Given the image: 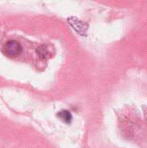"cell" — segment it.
Returning a JSON list of instances; mask_svg holds the SVG:
<instances>
[{
	"label": "cell",
	"instance_id": "2",
	"mask_svg": "<svg viewBox=\"0 0 147 148\" xmlns=\"http://www.w3.org/2000/svg\"><path fill=\"white\" fill-rule=\"evenodd\" d=\"M68 23L72 27V29H75L80 36H87L88 30V24L87 23L80 20L76 16L68 17Z\"/></svg>",
	"mask_w": 147,
	"mask_h": 148
},
{
	"label": "cell",
	"instance_id": "1",
	"mask_svg": "<svg viewBox=\"0 0 147 148\" xmlns=\"http://www.w3.org/2000/svg\"><path fill=\"white\" fill-rule=\"evenodd\" d=\"M23 48L21 44L16 41V40H10L8 41L3 47V53L8 56V57H16L22 53Z\"/></svg>",
	"mask_w": 147,
	"mask_h": 148
},
{
	"label": "cell",
	"instance_id": "4",
	"mask_svg": "<svg viewBox=\"0 0 147 148\" xmlns=\"http://www.w3.org/2000/svg\"><path fill=\"white\" fill-rule=\"evenodd\" d=\"M57 116L60 118V120H62L63 122L69 124L72 121V115L68 111V110H62L57 114Z\"/></svg>",
	"mask_w": 147,
	"mask_h": 148
},
{
	"label": "cell",
	"instance_id": "3",
	"mask_svg": "<svg viewBox=\"0 0 147 148\" xmlns=\"http://www.w3.org/2000/svg\"><path fill=\"white\" fill-rule=\"evenodd\" d=\"M36 54L37 56L42 59H46L50 57V51L48 49L47 45H41L36 49Z\"/></svg>",
	"mask_w": 147,
	"mask_h": 148
}]
</instances>
